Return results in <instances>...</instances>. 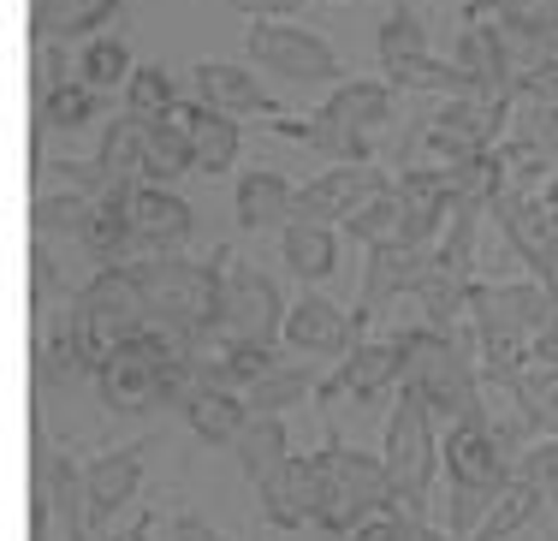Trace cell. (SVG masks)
<instances>
[{
  "label": "cell",
  "mask_w": 558,
  "mask_h": 541,
  "mask_svg": "<svg viewBox=\"0 0 558 541\" xmlns=\"http://www.w3.org/2000/svg\"><path fill=\"white\" fill-rule=\"evenodd\" d=\"M428 262L434 244L428 239H398V244H375L363 262V298H356V327H368L387 303L398 298H416V286L428 280Z\"/></svg>",
  "instance_id": "obj_16"
},
{
  "label": "cell",
  "mask_w": 558,
  "mask_h": 541,
  "mask_svg": "<svg viewBox=\"0 0 558 541\" xmlns=\"http://www.w3.org/2000/svg\"><path fill=\"white\" fill-rule=\"evenodd\" d=\"M143 470H149V441L113 446V453H96L84 465V506H89V530L108 536V524L137 500Z\"/></svg>",
  "instance_id": "obj_17"
},
{
  "label": "cell",
  "mask_w": 558,
  "mask_h": 541,
  "mask_svg": "<svg viewBox=\"0 0 558 541\" xmlns=\"http://www.w3.org/2000/svg\"><path fill=\"white\" fill-rule=\"evenodd\" d=\"M517 477L535 482L547 506H558V434H535V441L517 453Z\"/></svg>",
  "instance_id": "obj_42"
},
{
  "label": "cell",
  "mask_w": 558,
  "mask_h": 541,
  "mask_svg": "<svg viewBox=\"0 0 558 541\" xmlns=\"http://www.w3.org/2000/svg\"><path fill=\"white\" fill-rule=\"evenodd\" d=\"M327 101H333L351 125L375 131V137H387L392 120H398V89L387 84V77H344V84L327 89Z\"/></svg>",
  "instance_id": "obj_32"
},
{
  "label": "cell",
  "mask_w": 558,
  "mask_h": 541,
  "mask_svg": "<svg viewBox=\"0 0 558 541\" xmlns=\"http://www.w3.org/2000/svg\"><path fill=\"white\" fill-rule=\"evenodd\" d=\"M315 458H322V518H315V530L327 541H344L363 518L392 506V477L380 453H356L339 434H327V446Z\"/></svg>",
  "instance_id": "obj_8"
},
{
  "label": "cell",
  "mask_w": 558,
  "mask_h": 541,
  "mask_svg": "<svg viewBox=\"0 0 558 541\" xmlns=\"http://www.w3.org/2000/svg\"><path fill=\"white\" fill-rule=\"evenodd\" d=\"M232 458H238V470H244L250 482L274 477V470L286 465V458H291V429H286V417L250 411L244 434H238V441H232Z\"/></svg>",
  "instance_id": "obj_33"
},
{
  "label": "cell",
  "mask_w": 558,
  "mask_h": 541,
  "mask_svg": "<svg viewBox=\"0 0 558 541\" xmlns=\"http://www.w3.org/2000/svg\"><path fill=\"white\" fill-rule=\"evenodd\" d=\"M149 298V315L167 339L184 351H208L220 339V310H226V268H232V244H220L208 262L184 256V250H149L131 262Z\"/></svg>",
  "instance_id": "obj_1"
},
{
  "label": "cell",
  "mask_w": 558,
  "mask_h": 541,
  "mask_svg": "<svg viewBox=\"0 0 558 541\" xmlns=\"http://www.w3.org/2000/svg\"><path fill=\"white\" fill-rule=\"evenodd\" d=\"M191 89H196V101H208V108H220V113H232V120H279V101L262 89V77H256V65H226V60H203V65H191Z\"/></svg>",
  "instance_id": "obj_22"
},
{
  "label": "cell",
  "mask_w": 558,
  "mask_h": 541,
  "mask_svg": "<svg viewBox=\"0 0 558 541\" xmlns=\"http://www.w3.org/2000/svg\"><path fill=\"white\" fill-rule=\"evenodd\" d=\"M451 60L470 72L475 96H517V48L499 19H463Z\"/></svg>",
  "instance_id": "obj_20"
},
{
  "label": "cell",
  "mask_w": 558,
  "mask_h": 541,
  "mask_svg": "<svg viewBox=\"0 0 558 541\" xmlns=\"http://www.w3.org/2000/svg\"><path fill=\"white\" fill-rule=\"evenodd\" d=\"M244 55L256 72L279 77V84H303V89H333L344 84V60L322 31L291 19H250L244 31Z\"/></svg>",
  "instance_id": "obj_10"
},
{
  "label": "cell",
  "mask_w": 558,
  "mask_h": 541,
  "mask_svg": "<svg viewBox=\"0 0 558 541\" xmlns=\"http://www.w3.org/2000/svg\"><path fill=\"white\" fill-rule=\"evenodd\" d=\"M256 506L274 530H315V518H322V458L291 453L274 477L256 482Z\"/></svg>",
  "instance_id": "obj_18"
},
{
  "label": "cell",
  "mask_w": 558,
  "mask_h": 541,
  "mask_svg": "<svg viewBox=\"0 0 558 541\" xmlns=\"http://www.w3.org/2000/svg\"><path fill=\"white\" fill-rule=\"evenodd\" d=\"M131 227H137L143 256H149V250H179L196 232V208L184 203L172 184L137 179V191H131Z\"/></svg>",
  "instance_id": "obj_25"
},
{
  "label": "cell",
  "mask_w": 558,
  "mask_h": 541,
  "mask_svg": "<svg viewBox=\"0 0 558 541\" xmlns=\"http://www.w3.org/2000/svg\"><path fill=\"white\" fill-rule=\"evenodd\" d=\"M89 215H96V191H84V184H54V179H43V191H36V203H31V239L77 244V232H84Z\"/></svg>",
  "instance_id": "obj_29"
},
{
  "label": "cell",
  "mask_w": 558,
  "mask_h": 541,
  "mask_svg": "<svg viewBox=\"0 0 558 541\" xmlns=\"http://www.w3.org/2000/svg\"><path fill=\"white\" fill-rule=\"evenodd\" d=\"M398 346H404V387L428 399V411L440 422L475 417L482 399V358H475L470 334H446V327H392Z\"/></svg>",
  "instance_id": "obj_4"
},
{
  "label": "cell",
  "mask_w": 558,
  "mask_h": 541,
  "mask_svg": "<svg viewBox=\"0 0 558 541\" xmlns=\"http://www.w3.org/2000/svg\"><path fill=\"white\" fill-rule=\"evenodd\" d=\"M286 292L274 286V274L238 262L232 250V268H226V310H220V339H256V346H279L286 334Z\"/></svg>",
  "instance_id": "obj_13"
},
{
  "label": "cell",
  "mask_w": 558,
  "mask_h": 541,
  "mask_svg": "<svg viewBox=\"0 0 558 541\" xmlns=\"http://www.w3.org/2000/svg\"><path fill=\"white\" fill-rule=\"evenodd\" d=\"M541 506H547V500H541V488H535V482H523V477H511V488H505V494L494 500V512H487V518L475 524V536H470V541H511V536H523V530H529V518H535Z\"/></svg>",
  "instance_id": "obj_38"
},
{
  "label": "cell",
  "mask_w": 558,
  "mask_h": 541,
  "mask_svg": "<svg viewBox=\"0 0 558 541\" xmlns=\"http://www.w3.org/2000/svg\"><path fill=\"white\" fill-rule=\"evenodd\" d=\"M547 203H553V215H558V173L547 179Z\"/></svg>",
  "instance_id": "obj_48"
},
{
  "label": "cell",
  "mask_w": 558,
  "mask_h": 541,
  "mask_svg": "<svg viewBox=\"0 0 558 541\" xmlns=\"http://www.w3.org/2000/svg\"><path fill=\"white\" fill-rule=\"evenodd\" d=\"M398 387H404V346H398V334H387V339H356V346L322 375L315 405H322V411H339V405L368 411V405L392 399Z\"/></svg>",
  "instance_id": "obj_11"
},
{
  "label": "cell",
  "mask_w": 558,
  "mask_h": 541,
  "mask_svg": "<svg viewBox=\"0 0 558 541\" xmlns=\"http://www.w3.org/2000/svg\"><path fill=\"white\" fill-rule=\"evenodd\" d=\"M268 125L279 131V137L315 149L322 161H380V137H375V131H363V125H351V120L333 108V101H322L310 120H291V113H279V120H268Z\"/></svg>",
  "instance_id": "obj_21"
},
{
  "label": "cell",
  "mask_w": 558,
  "mask_h": 541,
  "mask_svg": "<svg viewBox=\"0 0 558 541\" xmlns=\"http://www.w3.org/2000/svg\"><path fill=\"white\" fill-rule=\"evenodd\" d=\"M511 137L541 149L547 161H558V101H541V96H517L511 108Z\"/></svg>",
  "instance_id": "obj_40"
},
{
  "label": "cell",
  "mask_w": 558,
  "mask_h": 541,
  "mask_svg": "<svg viewBox=\"0 0 558 541\" xmlns=\"http://www.w3.org/2000/svg\"><path fill=\"white\" fill-rule=\"evenodd\" d=\"M511 108L517 96H446L434 113H422L416 131L398 143V167H463L482 161L487 149H499L511 137Z\"/></svg>",
  "instance_id": "obj_5"
},
{
  "label": "cell",
  "mask_w": 558,
  "mask_h": 541,
  "mask_svg": "<svg viewBox=\"0 0 558 541\" xmlns=\"http://www.w3.org/2000/svg\"><path fill=\"white\" fill-rule=\"evenodd\" d=\"M72 327H77V346H84L89 369H96L108 351H119L125 339L149 334L155 315L149 298H143V280L131 262H113V268H96L72 298Z\"/></svg>",
  "instance_id": "obj_7"
},
{
  "label": "cell",
  "mask_w": 558,
  "mask_h": 541,
  "mask_svg": "<svg viewBox=\"0 0 558 541\" xmlns=\"http://www.w3.org/2000/svg\"><path fill=\"white\" fill-rule=\"evenodd\" d=\"M179 417L191 422V434L203 446H226V453H232V441L244 434V422H250V399L238 387H215V381H208V387L196 393Z\"/></svg>",
  "instance_id": "obj_30"
},
{
  "label": "cell",
  "mask_w": 558,
  "mask_h": 541,
  "mask_svg": "<svg viewBox=\"0 0 558 541\" xmlns=\"http://www.w3.org/2000/svg\"><path fill=\"white\" fill-rule=\"evenodd\" d=\"M344 232H351L363 250H375V244H398V239H410V208H404V196H398V179L387 184V191H375L363 208H356L351 220H344Z\"/></svg>",
  "instance_id": "obj_37"
},
{
  "label": "cell",
  "mask_w": 558,
  "mask_h": 541,
  "mask_svg": "<svg viewBox=\"0 0 558 541\" xmlns=\"http://www.w3.org/2000/svg\"><path fill=\"white\" fill-rule=\"evenodd\" d=\"M475 417H482V429L494 434V441H499L511 458H517V453H523V446L541 434V422H535V411L523 405L517 381L487 375V369H482V399H475Z\"/></svg>",
  "instance_id": "obj_28"
},
{
  "label": "cell",
  "mask_w": 558,
  "mask_h": 541,
  "mask_svg": "<svg viewBox=\"0 0 558 541\" xmlns=\"http://www.w3.org/2000/svg\"><path fill=\"white\" fill-rule=\"evenodd\" d=\"M422 55H434V48H428V19H422L410 0H392V12L380 19V31H375L380 72H398V65H410V60H422Z\"/></svg>",
  "instance_id": "obj_35"
},
{
  "label": "cell",
  "mask_w": 558,
  "mask_h": 541,
  "mask_svg": "<svg viewBox=\"0 0 558 541\" xmlns=\"http://www.w3.org/2000/svg\"><path fill=\"white\" fill-rule=\"evenodd\" d=\"M101 101L108 96H96V89L84 84V77H65V84H48V89H36V137H48V131H89L101 120Z\"/></svg>",
  "instance_id": "obj_31"
},
{
  "label": "cell",
  "mask_w": 558,
  "mask_h": 541,
  "mask_svg": "<svg viewBox=\"0 0 558 541\" xmlns=\"http://www.w3.org/2000/svg\"><path fill=\"white\" fill-rule=\"evenodd\" d=\"M356 339H363L356 315L344 310V303H333L327 292L303 286V298L286 310V334H279V346H286L291 358H310V363H339Z\"/></svg>",
  "instance_id": "obj_15"
},
{
  "label": "cell",
  "mask_w": 558,
  "mask_h": 541,
  "mask_svg": "<svg viewBox=\"0 0 558 541\" xmlns=\"http://www.w3.org/2000/svg\"><path fill=\"white\" fill-rule=\"evenodd\" d=\"M238 155H244V125H238L232 113H220V108L203 101V120H196V173L226 179L238 167Z\"/></svg>",
  "instance_id": "obj_36"
},
{
  "label": "cell",
  "mask_w": 558,
  "mask_h": 541,
  "mask_svg": "<svg viewBox=\"0 0 558 541\" xmlns=\"http://www.w3.org/2000/svg\"><path fill=\"white\" fill-rule=\"evenodd\" d=\"M119 101H125V113H137V120H155V113H167L172 101H179V84H172V72L155 60V65H137V72H131V84Z\"/></svg>",
  "instance_id": "obj_41"
},
{
  "label": "cell",
  "mask_w": 558,
  "mask_h": 541,
  "mask_svg": "<svg viewBox=\"0 0 558 541\" xmlns=\"http://www.w3.org/2000/svg\"><path fill=\"white\" fill-rule=\"evenodd\" d=\"M392 417L380 434V458L392 477V506L404 512H434V482H440V417L428 411V399L410 387L392 393Z\"/></svg>",
  "instance_id": "obj_6"
},
{
  "label": "cell",
  "mask_w": 558,
  "mask_h": 541,
  "mask_svg": "<svg viewBox=\"0 0 558 541\" xmlns=\"http://www.w3.org/2000/svg\"><path fill=\"white\" fill-rule=\"evenodd\" d=\"M196 120L203 101H172L167 113L143 120V179L149 184H179L184 173H196Z\"/></svg>",
  "instance_id": "obj_19"
},
{
  "label": "cell",
  "mask_w": 558,
  "mask_h": 541,
  "mask_svg": "<svg viewBox=\"0 0 558 541\" xmlns=\"http://www.w3.org/2000/svg\"><path fill=\"white\" fill-rule=\"evenodd\" d=\"M303 7L310 0H226V12H238V19H298Z\"/></svg>",
  "instance_id": "obj_44"
},
{
  "label": "cell",
  "mask_w": 558,
  "mask_h": 541,
  "mask_svg": "<svg viewBox=\"0 0 558 541\" xmlns=\"http://www.w3.org/2000/svg\"><path fill=\"white\" fill-rule=\"evenodd\" d=\"M72 298H77V286L65 280V268H60V244L31 239V315L65 310Z\"/></svg>",
  "instance_id": "obj_39"
},
{
  "label": "cell",
  "mask_w": 558,
  "mask_h": 541,
  "mask_svg": "<svg viewBox=\"0 0 558 541\" xmlns=\"http://www.w3.org/2000/svg\"><path fill=\"white\" fill-rule=\"evenodd\" d=\"M487 215H494L499 239L517 250V262L558 292V215H553L547 191H499L487 203Z\"/></svg>",
  "instance_id": "obj_12"
},
{
  "label": "cell",
  "mask_w": 558,
  "mask_h": 541,
  "mask_svg": "<svg viewBox=\"0 0 558 541\" xmlns=\"http://www.w3.org/2000/svg\"><path fill=\"white\" fill-rule=\"evenodd\" d=\"M125 7L131 0H31V36L36 43H89L125 19Z\"/></svg>",
  "instance_id": "obj_26"
},
{
  "label": "cell",
  "mask_w": 558,
  "mask_h": 541,
  "mask_svg": "<svg viewBox=\"0 0 558 541\" xmlns=\"http://www.w3.org/2000/svg\"><path fill=\"white\" fill-rule=\"evenodd\" d=\"M131 72H137V60H131V43L119 31H101V36H89L84 48H77V77H84L96 96H125V84H131Z\"/></svg>",
  "instance_id": "obj_34"
},
{
  "label": "cell",
  "mask_w": 558,
  "mask_h": 541,
  "mask_svg": "<svg viewBox=\"0 0 558 541\" xmlns=\"http://www.w3.org/2000/svg\"><path fill=\"white\" fill-rule=\"evenodd\" d=\"M179 339H167L161 327L125 339L119 351H108L96 369H89V387H96V405L108 417H149L161 411L167 399V363L179 358Z\"/></svg>",
  "instance_id": "obj_9"
},
{
  "label": "cell",
  "mask_w": 558,
  "mask_h": 541,
  "mask_svg": "<svg viewBox=\"0 0 558 541\" xmlns=\"http://www.w3.org/2000/svg\"><path fill=\"white\" fill-rule=\"evenodd\" d=\"M327 7H344V0H327Z\"/></svg>",
  "instance_id": "obj_49"
},
{
  "label": "cell",
  "mask_w": 558,
  "mask_h": 541,
  "mask_svg": "<svg viewBox=\"0 0 558 541\" xmlns=\"http://www.w3.org/2000/svg\"><path fill=\"white\" fill-rule=\"evenodd\" d=\"M149 530H155V524H149V512H143V518L131 524V530H119V536H101V541H149Z\"/></svg>",
  "instance_id": "obj_47"
},
{
  "label": "cell",
  "mask_w": 558,
  "mask_h": 541,
  "mask_svg": "<svg viewBox=\"0 0 558 541\" xmlns=\"http://www.w3.org/2000/svg\"><path fill=\"white\" fill-rule=\"evenodd\" d=\"M339 232L344 227H322V220H291L279 227V262L298 286H322L339 274Z\"/></svg>",
  "instance_id": "obj_27"
},
{
  "label": "cell",
  "mask_w": 558,
  "mask_h": 541,
  "mask_svg": "<svg viewBox=\"0 0 558 541\" xmlns=\"http://www.w3.org/2000/svg\"><path fill=\"white\" fill-rule=\"evenodd\" d=\"M499 19L529 43H558V0H511Z\"/></svg>",
  "instance_id": "obj_43"
},
{
  "label": "cell",
  "mask_w": 558,
  "mask_h": 541,
  "mask_svg": "<svg viewBox=\"0 0 558 541\" xmlns=\"http://www.w3.org/2000/svg\"><path fill=\"white\" fill-rule=\"evenodd\" d=\"M558 322V292L547 280H475L470 286V339L487 375H517L541 358Z\"/></svg>",
  "instance_id": "obj_2"
},
{
  "label": "cell",
  "mask_w": 558,
  "mask_h": 541,
  "mask_svg": "<svg viewBox=\"0 0 558 541\" xmlns=\"http://www.w3.org/2000/svg\"><path fill=\"white\" fill-rule=\"evenodd\" d=\"M440 465H446V518L440 524L451 530V541H470L475 524L494 512V500L511 488L517 458L482 429V417H458V422H446Z\"/></svg>",
  "instance_id": "obj_3"
},
{
  "label": "cell",
  "mask_w": 558,
  "mask_h": 541,
  "mask_svg": "<svg viewBox=\"0 0 558 541\" xmlns=\"http://www.w3.org/2000/svg\"><path fill=\"white\" fill-rule=\"evenodd\" d=\"M511 0H463V19H499Z\"/></svg>",
  "instance_id": "obj_46"
},
{
  "label": "cell",
  "mask_w": 558,
  "mask_h": 541,
  "mask_svg": "<svg viewBox=\"0 0 558 541\" xmlns=\"http://www.w3.org/2000/svg\"><path fill=\"white\" fill-rule=\"evenodd\" d=\"M511 541H529V536H511Z\"/></svg>",
  "instance_id": "obj_50"
},
{
  "label": "cell",
  "mask_w": 558,
  "mask_h": 541,
  "mask_svg": "<svg viewBox=\"0 0 558 541\" xmlns=\"http://www.w3.org/2000/svg\"><path fill=\"white\" fill-rule=\"evenodd\" d=\"M84 375H89V358H84V346H77L72 303L36 315V393L54 399V393H65L72 381H84Z\"/></svg>",
  "instance_id": "obj_24"
},
{
  "label": "cell",
  "mask_w": 558,
  "mask_h": 541,
  "mask_svg": "<svg viewBox=\"0 0 558 541\" xmlns=\"http://www.w3.org/2000/svg\"><path fill=\"white\" fill-rule=\"evenodd\" d=\"M398 173L380 161H327L315 179L298 184V215L291 220H322V227H344L375 191H387Z\"/></svg>",
  "instance_id": "obj_14"
},
{
  "label": "cell",
  "mask_w": 558,
  "mask_h": 541,
  "mask_svg": "<svg viewBox=\"0 0 558 541\" xmlns=\"http://www.w3.org/2000/svg\"><path fill=\"white\" fill-rule=\"evenodd\" d=\"M172 541H232V536H220L208 518H196V512H179L172 518Z\"/></svg>",
  "instance_id": "obj_45"
},
{
  "label": "cell",
  "mask_w": 558,
  "mask_h": 541,
  "mask_svg": "<svg viewBox=\"0 0 558 541\" xmlns=\"http://www.w3.org/2000/svg\"><path fill=\"white\" fill-rule=\"evenodd\" d=\"M232 215L238 232H279L298 215V184H291L279 167H244L232 184Z\"/></svg>",
  "instance_id": "obj_23"
}]
</instances>
